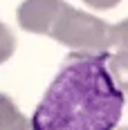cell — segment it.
Listing matches in <instances>:
<instances>
[{"label": "cell", "instance_id": "6da1fadb", "mask_svg": "<svg viewBox=\"0 0 128 130\" xmlns=\"http://www.w3.org/2000/svg\"><path fill=\"white\" fill-rule=\"evenodd\" d=\"M124 103L108 58L70 54L29 121L32 130H115Z\"/></svg>", "mask_w": 128, "mask_h": 130}, {"label": "cell", "instance_id": "7a4b0ae2", "mask_svg": "<svg viewBox=\"0 0 128 130\" xmlns=\"http://www.w3.org/2000/svg\"><path fill=\"white\" fill-rule=\"evenodd\" d=\"M110 27L112 25H108L99 16L79 11L63 0L50 25L47 36L70 47L72 54L108 58L110 56Z\"/></svg>", "mask_w": 128, "mask_h": 130}, {"label": "cell", "instance_id": "3957f363", "mask_svg": "<svg viewBox=\"0 0 128 130\" xmlns=\"http://www.w3.org/2000/svg\"><path fill=\"white\" fill-rule=\"evenodd\" d=\"M61 2L63 0H25V2H20V7L16 11L18 25L29 34L47 36Z\"/></svg>", "mask_w": 128, "mask_h": 130}, {"label": "cell", "instance_id": "277c9868", "mask_svg": "<svg viewBox=\"0 0 128 130\" xmlns=\"http://www.w3.org/2000/svg\"><path fill=\"white\" fill-rule=\"evenodd\" d=\"M0 130H32V121L16 108L11 96L0 92Z\"/></svg>", "mask_w": 128, "mask_h": 130}, {"label": "cell", "instance_id": "5b68a950", "mask_svg": "<svg viewBox=\"0 0 128 130\" xmlns=\"http://www.w3.org/2000/svg\"><path fill=\"white\" fill-rule=\"evenodd\" d=\"M108 67L115 76L119 90L124 92V99L128 101V58L126 56H117V54H110L108 56Z\"/></svg>", "mask_w": 128, "mask_h": 130}, {"label": "cell", "instance_id": "8992f818", "mask_svg": "<svg viewBox=\"0 0 128 130\" xmlns=\"http://www.w3.org/2000/svg\"><path fill=\"white\" fill-rule=\"evenodd\" d=\"M110 54L128 58V18L110 27Z\"/></svg>", "mask_w": 128, "mask_h": 130}, {"label": "cell", "instance_id": "52a82bcc", "mask_svg": "<svg viewBox=\"0 0 128 130\" xmlns=\"http://www.w3.org/2000/svg\"><path fill=\"white\" fill-rule=\"evenodd\" d=\"M16 52V36L11 34V29L0 20V65L5 61H9Z\"/></svg>", "mask_w": 128, "mask_h": 130}, {"label": "cell", "instance_id": "ba28073f", "mask_svg": "<svg viewBox=\"0 0 128 130\" xmlns=\"http://www.w3.org/2000/svg\"><path fill=\"white\" fill-rule=\"evenodd\" d=\"M88 7H92V9H97V11H106V9H112V7H117L121 0H83Z\"/></svg>", "mask_w": 128, "mask_h": 130}, {"label": "cell", "instance_id": "9c48e42d", "mask_svg": "<svg viewBox=\"0 0 128 130\" xmlns=\"http://www.w3.org/2000/svg\"><path fill=\"white\" fill-rule=\"evenodd\" d=\"M119 130H128V128H119Z\"/></svg>", "mask_w": 128, "mask_h": 130}]
</instances>
